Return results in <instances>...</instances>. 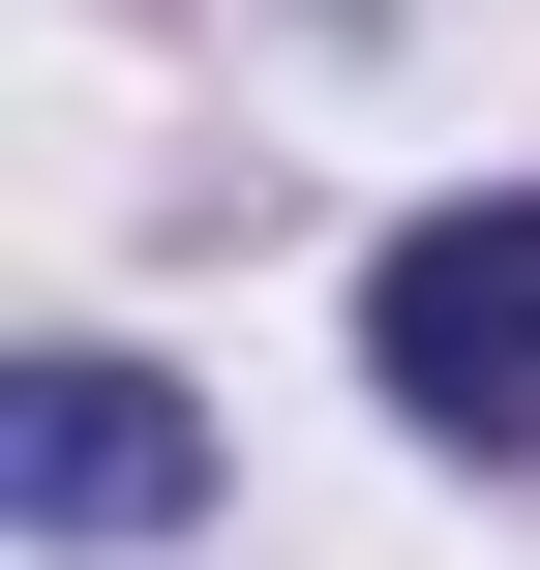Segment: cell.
Segmentation results:
<instances>
[{
    "label": "cell",
    "mask_w": 540,
    "mask_h": 570,
    "mask_svg": "<svg viewBox=\"0 0 540 570\" xmlns=\"http://www.w3.org/2000/svg\"><path fill=\"white\" fill-rule=\"evenodd\" d=\"M0 511H30V541H180V511H210V421H180L150 361H30V391H0Z\"/></svg>",
    "instance_id": "obj_2"
},
{
    "label": "cell",
    "mask_w": 540,
    "mask_h": 570,
    "mask_svg": "<svg viewBox=\"0 0 540 570\" xmlns=\"http://www.w3.org/2000/svg\"><path fill=\"white\" fill-rule=\"evenodd\" d=\"M361 361H391L421 451H540V210H421L361 271Z\"/></svg>",
    "instance_id": "obj_1"
}]
</instances>
